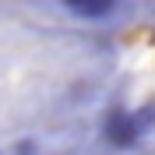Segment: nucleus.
Returning <instances> with one entry per match:
<instances>
[{"label": "nucleus", "instance_id": "obj_1", "mask_svg": "<svg viewBox=\"0 0 155 155\" xmlns=\"http://www.w3.org/2000/svg\"><path fill=\"white\" fill-rule=\"evenodd\" d=\"M137 124H134V116L127 113V109H113V113L106 116V141L116 148H130L137 141Z\"/></svg>", "mask_w": 155, "mask_h": 155}, {"label": "nucleus", "instance_id": "obj_2", "mask_svg": "<svg viewBox=\"0 0 155 155\" xmlns=\"http://www.w3.org/2000/svg\"><path fill=\"white\" fill-rule=\"evenodd\" d=\"M78 18H88V21H99V18H109L116 11V0H64Z\"/></svg>", "mask_w": 155, "mask_h": 155}]
</instances>
